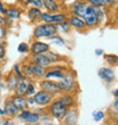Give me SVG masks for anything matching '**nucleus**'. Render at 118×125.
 Masks as SVG:
<instances>
[{"mask_svg":"<svg viewBox=\"0 0 118 125\" xmlns=\"http://www.w3.org/2000/svg\"><path fill=\"white\" fill-rule=\"evenodd\" d=\"M49 51V46L44 42H41V41H38V42H34L32 44V53L33 55H41L43 52H47Z\"/></svg>","mask_w":118,"mask_h":125,"instance_id":"7","label":"nucleus"},{"mask_svg":"<svg viewBox=\"0 0 118 125\" xmlns=\"http://www.w3.org/2000/svg\"><path fill=\"white\" fill-rule=\"evenodd\" d=\"M22 1H24V2H27V1H29V0H22Z\"/></svg>","mask_w":118,"mask_h":125,"instance_id":"48","label":"nucleus"},{"mask_svg":"<svg viewBox=\"0 0 118 125\" xmlns=\"http://www.w3.org/2000/svg\"><path fill=\"white\" fill-rule=\"evenodd\" d=\"M57 33V26L51 23H46L35 27L34 36L35 38H51Z\"/></svg>","mask_w":118,"mask_h":125,"instance_id":"1","label":"nucleus"},{"mask_svg":"<svg viewBox=\"0 0 118 125\" xmlns=\"http://www.w3.org/2000/svg\"><path fill=\"white\" fill-rule=\"evenodd\" d=\"M6 11L7 10L3 8V5L1 2H0V13H2V14H6Z\"/></svg>","mask_w":118,"mask_h":125,"instance_id":"39","label":"nucleus"},{"mask_svg":"<svg viewBox=\"0 0 118 125\" xmlns=\"http://www.w3.org/2000/svg\"><path fill=\"white\" fill-rule=\"evenodd\" d=\"M27 3H31L33 6H35V8H41V7L43 6L42 0H29Z\"/></svg>","mask_w":118,"mask_h":125,"instance_id":"26","label":"nucleus"},{"mask_svg":"<svg viewBox=\"0 0 118 125\" xmlns=\"http://www.w3.org/2000/svg\"><path fill=\"white\" fill-rule=\"evenodd\" d=\"M59 101L61 102L62 105L65 106V107H68V106H72L73 105V98L70 97V95H68V94L62 95Z\"/></svg>","mask_w":118,"mask_h":125,"instance_id":"21","label":"nucleus"},{"mask_svg":"<svg viewBox=\"0 0 118 125\" xmlns=\"http://www.w3.org/2000/svg\"><path fill=\"white\" fill-rule=\"evenodd\" d=\"M22 73H23V75L27 76V77H31L33 76V71H32V67L31 66H23V68H22Z\"/></svg>","mask_w":118,"mask_h":125,"instance_id":"23","label":"nucleus"},{"mask_svg":"<svg viewBox=\"0 0 118 125\" xmlns=\"http://www.w3.org/2000/svg\"><path fill=\"white\" fill-rule=\"evenodd\" d=\"M3 114H6V112H5V110H2V109L0 108V115H3Z\"/></svg>","mask_w":118,"mask_h":125,"instance_id":"45","label":"nucleus"},{"mask_svg":"<svg viewBox=\"0 0 118 125\" xmlns=\"http://www.w3.org/2000/svg\"><path fill=\"white\" fill-rule=\"evenodd\" d=\"M50 112L53 115V117H56L58 119H61V118H64V116L67 113V107H65L59 100H57V101H55L52 105L50 106Z\"/></svg>","mask_w":118,"mask_h":125,"instance_id":"3","label":"nucleus"},{"mask_svg":"<svg viewBox=\"0 0 118 125\" xmlns=\"http://www.w3.org/2000/svg\"><path fill=\"white\" fill-rule=\"evenodd\" d=\"M69 24H70L73 27H75V29H81V30L85 27V23H84V21H82L81 20V17H79V16L70 17V20H69Z\"/></svg>","mask_w":118,"mask_h":125,"instance_id":"12","label":"nucleus"},{"mask_svg":"<svg viewBox=\"0 0 118 125\" xmlns=\"http://www.w3.org/2000/svg\"><path fill=\"white\" fill-rule=\"evenodd\" d=\"M57 84H58L59 89L62 90V91H70L73 89V86H74V80L70 75H66Z\"/></svg>","mask_w":118,"mask_h":125,"instance_id":"5","label":"nucleus"},{"mask_svg":"<svg viewBox=\"0 0 118 125\" xmlns=\"http://www.w3.org/2000/svg\"><path fill=\"white\" fill-rule=\"evenodd\" d=\"M31 67H32V71H33V75L43 76V75H44V73H46V71H44V67H42V66L38 65V64L31 65Z\"/></svg>","mask_w":118,"mask_h":125,"instance_id":"17","label":"nucleus"},{"mask_svg":"<svg viewBox=\"0 0 118 125\" xmlns=\"http://www.w3.org/2000/svg\"><path fill=\"white\" fill-rule=\"evenodd\" d=\"M29 104H30V105H33V104H34V100H33V98L29 99Z\"/></svg>","mask_w":118,"mask_h":125,"instance_id":"43","label":"nucleus"},{"mask_svg":"<svg viewBox=\"0 0 118 125\" xmlns=\"http://www.w3.org/2000/svg\"><path fill=\"white\" fill-rule=\"evenodd\" d=\"M11 102L16 106L17 109H23V108H25L27 105L26 99L24 98L23 95H16V97H14V98L11 99Z\"/></svg>","mask_w":118,"mask_h":125,"instance_id":"10","label":"nucleus"},{"mask_svg":"<svg viewBox=\"0 0 118 125\" xmlns=\"http://www.w3.org/2000/svg\"><path fill=\"white\" fill-rule=\"evenodd\" d=\"M85 20V25L88 26H95L99 22V11L98 9H95L94 6H88L85 16L83 17Z\"/></svg>","mask_w":118,"mask_h":125,"instance_id":"2","label":"nucleus"},{"mask_svg":"<svg viewBox=\"0 0 118 125\" xmlns=\"http://www.w3.org/2000/svg\"><path fill=\"white\" fill-rule=\"evenodd\" d=\"M88 2L92 3L93 6H102L105 3V1L103 0H88Z\"/></svg>","mask_w":118,"mask_h":125,"instance_id":"32","label":"nucleus"},{"mask_svg":"<svg viewBox=\"0 0 118 125\" xmlns=\"http://www.w3.org/2000/svg\"><path fill=\"white\" fill-rule=\"evenodd\" d=\"M86 9H88V5L85 2H75L74 6H73V10L75 13L76 16L79 17H84L86 13Z\"/></svg>","mask_w":118,"mask_h":125,"instance_id":"9","label":"nucleus"},{"mask_svg":"<svg viewBox=\"0 0 118 125\" xmlns=\"http://www.w3.org/2000/svg\"><path fill=\"white\" fill-rule=\"evenodd\" d=\"M43 6L46 7L47 9H49L50 11H57L59 9L58 5H57L53 0H42Z\"/></svg>","mask_w":118,"mask_h":125,"instance_id":"15","label":"nucleus"},{"mask_svg":"<svg viewBox=\"0 0 118 125\" xmlns=\"http://www.w3.org/2000/svg\"><path fill=\"white\" fill-rule=\"evenodd\" d=\"M39 118H40L39 114H36V113H30L29 117L26 118V122L30 123V124H35L39 121Z\"/></svg>","mask_w":118,"mask_h":125,"instance_id":"22","label":"nucleus"},{"mask_svg":"<svg viewBox=\"0 0 118 125\" xmlns=\"http://www.w3.org/2000/svg\"><path fill=\"white\" fill-rule=\"evenodd\" d=\"M114 94H115V97H117V94H118V92H117V90H115V92H114Z\"/></svg>","mask_w":118,"mask_h":125,"instance_id":"47","label":"nucleus"},{"mask_svg":"<svg viewBox=\"0 0 118 125\" xmlns=\"http://www.w3.org/2000/svg\"><path fill=\"white\" fill-rule=\"evenodd\" d=\"M51 39L53 40V41H56V42H58V43H61V44H64V40L61 39V38H59V36H51Z\"/></svg>","mask_w":118,"mask_h":125,"instance_id":"37","label":"nucleus"},{"mask_svg":"<svg viewBox=\"0 0 118 125\" xmlns=\"http://www.w3.org/2000/svg\"><path fill=\"white\" fill-rule=\"evenodd\" d=\"M5 112H6V114H9V115H16L18 109L11 101H7L5 105Z\"/></svg>","mask_w":118,"mask_h":125,"instance_id":"16","label":"nucleus"},{"mask_svg":"<svg viewBox=\"0 0 118 125\" xmlns=\"http://www.w3.org/2000/svg\"><path fill=\"white\" fill-rule=\"evenodd\" d=\"M102 52H103V51H102L101 49H98V50H95V53H97V55H101Z\"/></svg>","mask_w":118,"mask_h":125,"instance_id":"42","label":"nucleus"},{"mask_svg":"<svg viewBox=\"0 0 118 125\" xmlns=\"http://www.w3.org/2000/svg\"><path fill=\"white\" fill-rule=\"evenodd\" d=\"M65 76V74L61 71H51V72L47 73L46 77L47 79H52V77H57V79H62Z\"/></svg>","mask_w":118,"mask_h":125,"instance_id":"18","label":"nucleus"},{"mask_svg":"<svg viewBox=\"0 0 118 125\" xmlns=\"http://www.w3.org/2000/svg\"><path fill=\"white\" fill-rule=\"evenodd\" d=\"M41 89L42 91H46L48 93H57L60 91L57 83L51 82V81H43L41 83Z\"/></svg>","mask_w":118,"mask_h":125,"instance_id":"6","label":"nucleus"},{"mask_svg":"<svg viewBox=\"0 0 118 125\" xmlns=\"http://www.w3.org/2000/svg\"><path fill=\"white\" fill-rule=\"evenodd\" d=\"M93 115H94V119H95V121H97V122H98V121H100V119H102V118H103V117H105V114H103V113H102V112L94 113Z\"/></svg>","mask_w":118,"mask_h":125,"instance_id":"31","label":"nucleus"},{"mask_svg":"<svg viewBox=\"0 0 118 125\" xmlns=\"http://www.w3.org/2000/svg\"><path fill=\"white\" fill-rule=\"evenodd\" d=\"M65 117V123L67 125H75L77 123V114L75 110H70L69 113H66Z\"/></svg>","mask_w":118,"mask_h":125,"instance_id":"11","label":"nucleus"},{"mask_svg":"<svg viewBox=\"0 0 118 125\" xmlns=\"http://www.w3.org/2000/svg\"><path fill=\"white\" fill-rule=\"evenodd\" d=\"M6 15L9 18H11V20H17V18H20V10H17V9H9L6 11Z\"/></svg>","mask_w":118,"mask_h":125,"instance_id":"20","label":"nucleus"},{"mask_svg":"<svg viewBox=\"0 0 118 125\" xmlns=\"http://www.w3.org/2000/svg\"><path fill=\"white\" fill-rule=\"evenodd\" d=\"M35 92V91H34V86L32 85V84H29V86H27V90H26V93L27 94H33V93Z\"/></svg>","mask_w":118,"mask_h":125,"instance_id":"35","label":"nucleus"},{"mask_svg":"<svg viewBox=\"0 0 118 125\" xmlns=\"http://www.w3.org/2000/svg\"><path fill=\"white\" fill-rule=\"evenodd\" d=\"M3 22H5V21H3V18H2V17H1V16H0V24H2Z\"/></svg>","mask_w":118,"mask_h":125,"instance_id":"46","label":"nucleus"},{"mask_svg":"<svg viewBox=\"0 0 118 125\" xmlns=\"http://www.w3.org/2000/svg\"><path fill=\"white\" fill-rule=\"evenodd\" d=\"M41 18H42L43 22H46V23H51L52 24V15H50L48 13H43L41 14Z\"/></svg>","mask_w":118,"mask_h":125,"instance_id":"24","label":"nucleus"},{"mask_svg":"<svg viewBox=\"0 0 118 125\" xmlns=\"http://www.w3.org/2000/svg\"><path fill=\"white\" fill-rule=\"evenodd\" d=\"M62 21H65V15H52V23H61Z\"/></svg>","mask_w":118,"mask_h":125,"instance_id":"25","label":"nucleus"},{"mask_svg":"<svg viewBox=\"0 0 118 125\" xmlns=\"http://www.w3.org/2000/svg\"><path fill=\"white\" fill-rule=\"evenodd\" d=\"M35 64L42 66V67H47V66L51 65V62L46 55H38L35 56Z\"/></svg>","mask_w":118,"mask_h":125,"instance_id":"13","label":"nucleus"},{"mask_svg":"<svg viewBox=\"0 0 118 125\" xmlns=\"http://www.w3.org/2000/svg\"><path fill=\"white\" fill-rule=\"evenodd\" d=\"M30 83H27V81H20L18 82L17 84V89H16V92L18 95H24L26 94V90H27V86H29Z\"/></svg>","mask_w":118,"mask_h":125,"instance_id":"14","label":"nucleus"},{"mask_svg":"<svg viewBox=\"0 0 118 125\" xmlns=\"http://www.w3.org/2000/svg\"><path fill=\"white\" fill-rule=\"evenodd\" d=\"M51 99H52L51 93H48V92H46V91H40V92L35 93L33 100H34L35 104H38V105H40V106H46L51 101Z\"/></svg>","mask_w":118,"mask_h":125,"instance_id":"4","label":"nucleus"},{"mask_svg":"<svg viewBox=\"0 0 118 125\" xmlns=\"http://www.w3.org/2000/svg\"><path fill=\"white\" fill-rule=\"evenodd\" d=\"M17 84H18V82H17V80L15 79V76H11V80H10L9 82H8V85H9L10 89H14V88H16Z\"/></svg>","mask_w":118,"mask_h":125,"instance_id":"29","label":"nucleus"},{"mask_svg":"<svg viewBox=\"0 0 118 125\" xmlns=\"http://www.w3.org/2000/svg\"><path fill=\"white\" fill-rule=\"evenodd\" d=\"M48 58L50 59V62H57V60H59V56L58 55H56V53H53V52H48L46 55Z\"/></svg>","mask_w":118,"mask_h":125,"instance_id":"28","label":"nucleus"},{"mask_svg":"<svg viewBox=\"0 0 118 125\" xmlns=\"http://www.w3.org/2000/svg\"><path fill=\"white\" fill-rule=\"evenodd\" d=\"M5 58V48L0 44V59Z\"/></svg>","mask_w":118,"mask_h":125,"instance_id":"38","label":"nucleus"},{"mask_svg":"<svg viewBox=\"0 0 118 125\" xmlns=\"http://www.w3.org/2000/svg\"><path fill=\"white\" fill-rule=\"evenodd\" d=\"M115 125H116V124H115Z\"/></svg>","mask_w":118,"mask_h":125,"instance_id":"50","label":"nucleus"},{"mask_svg":"<svg viewBox=\"0 0 118 125\" xmlns=\"http://www.w3.org/2000/svg\"><path fill=\"white\" fill-rule=\"evenodd\" d=\"M27 50H29V47H27L26 43H20L18 46V51L20 52H26Z\"/></svg>","mask_w":118,"mask_h":125,"instance_id":"30","label":"nucleus"},{"mask_svg":"<svg viewBox=\"0 0 118 125\" xmlns=\"http://www.w3.org/2000/svg\"><path fill=\"white\" fill-rule=\"evenodd\" d=\"M0 77H1V74H0Z\"/></svg>","mask_w":118,"mask_h":125,"instance_id":"49","label":"nucleus"},{"mask_svg":"<svg viewBox=\"0 0 118 125\" xmlns=\"http://www.w3.org/2000/svg\"><path fill=\"white\" fill-rule=\"evenodd\" d=\"M99 76L108 83L114 82V80H115V74L110 68H101L99 71Z\"/></svg>","mask_w":118,"mask_h":125,"instance_id":"8","label":"nucleus"},{"mask_svg":"<svg viewBox=\"0 0 118 125\" xmlns=\"http://www.w3.org/2000/svg\"><path fill=\"white\" fill-rule=\"evenodd\" d=\"M30 113H31V112H29V110H24V112L20 115V118L24 119V121H26V118L29 117V115H30Z\"/></svg>","mask_w":118,"mask_h":125,"instance_id":"34","label":"nucleus"},{"mask_svg":"<svg viewBox=\"0 0 118 125\" xmlns=\"http://www.w3.org/2000/svg\"><path fill=\"white\" fill-rule=\"evenodd\" d=\"M60 26H61L64 32H68L69 31V24L67 23V22H64V21H62L61 23H60Z\"/></svg>","mask_w":118,"mask_h":125,"instance_id":"33","label":"nucleus"},{"mask_svg":"<svg viewBox=\"0 0 118 125\" xmlns=\"http://www.w3.org/2000/svg\"><path fill=\"white\" fill-rule=\"evenodd\" d=\"M3 125H14V122L13 121H6L3 123Z\"/></svg>","mask_w":118,"mask_h":125,"instance_id":"41","label":"nucleus"},{"mask_svg":"<svg viewBox=\"0 0 118 125\" xmlns=\"http://www.w3.org/2000/svg\"><path fill=\"white\" fill-rule=\"evenodd\" d=\"M40 16H41V10L40 9H38V8H32V9H30V11H29V18L30 20L34 21Z\"/></svg>","mask_w":118,"mask_h":125,"instance_id":"19","label":"nucleus"},{"mask_svg":"<svg viewBox=\"0 0 118 125\" xmlns=\"http://www.w3.org/2000/svg\"><path fill=\"white\" fill-rule=\"evenodd\" d=\"M103 1H105V3H110V5L116 2V0H103Z\"/></svg>","mask_w":118,"mask_h":125,"instance_id":"40","label":"nucleus"},{"mask_svg":"<svg viewBox=\"0 0 118 125\" xmlns=\"http://www.w3.org/2000/svg\"><path fill=\"white\" fill-rule=\"evenodd\" d=\"M117 109H118V101L116 100V101H115V110H116V112H117Z\"/></svg>","mask_w":118,"mask_h":125,"instance_id":"44","label":"nucleus"},{"mask_svg":"<svg viewBox=\"0 0 118 125\" xmlns=\"http://www.w3.org/2000/svg\"><path fill=\"white\" fill-rule=\"evenodd\" d=\"M107 62L110 65H115L116 62H117V56H115V55H108L107 56Z\"/></svg>","mask_w":118,"mask_h":125,"instance_id":"27","label":"nucleus"},{"mask_svg":"<svg viewBox=\"0 0 118 125\" xmlns=\"http://www.w3.org/2000/svg\"><path fill=\"white\" fill-rule=\"evenodd\" d=\"M14 69H15L16 74L20 76V77H23V74H22V72L20 71V66H18V65H15V66H14Z\"/></svg>","mask_w":118,"mask_h":125,"instance_id":"36","label":"nucleus"}]
</instances>
